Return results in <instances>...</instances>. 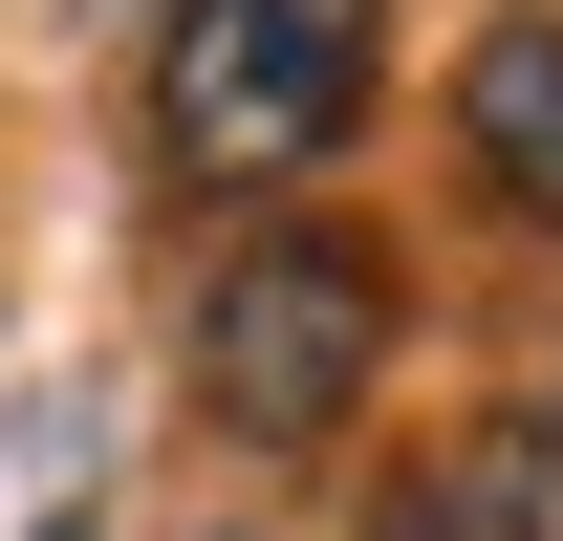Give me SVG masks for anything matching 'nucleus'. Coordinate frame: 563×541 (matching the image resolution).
<instances>
[{
    "label": "nucleus",
    "instance_id": "obj_1",
    "mask_svg": "<svg viewBox=\"0 0 563 541\" xmlns=\"http://www.w3.org/2000/svg\"><path fill=\"white\" fill-rule=\"evenodd\" d=\"M390 368V261L368 239H239L196 281V411L239 455H325Z\"/></svg>",
    "mask_w": 563,
    "mask_h": 541
},
{
    "label": "nucleus",
    "instance_id": "obj_5",
    "mask_svg": "<svg viewBox=\"0 0 563 541\" xmlns=\"http://www.w3.org/2000/svg\"><path fill=\"white\" fill-rule=\"evenodd\" d=\"M44 541H87V520H44Z\"/></svg>",
    "mask_w": 563,
    "mask_h": 541
},
{
    "label": "nucleus",
    "instance_id": "obj_2",
    "mask_svg": "<svg viewBox=\"0 0 563 541\" xmlns=\"http://www.w3.org/2000/svg\"><path fill=\"white\" fill-rule=\"evenodd\" d=\"M368 22L390 0H174L152 131L196 152V174H325L368 131Z\"/></svg>",
    "mask_w": 563,
    "mask_h": 541
},
{
    "label": "nucleus",
    "instance_id": "obj_4",
    "mask_svg": "<svg viewBox=\"0 0 563 541\" xmlns=\"http://www.w3.org/2000/svg\"><path fill=\"white\" fill-rule=\"evenodd\" d=\"M368 541H542V411H498L455 476H390V498H368Z\"/></svg>",
    "mask_w": 563,
    "mask_h": 541
},
{
    "label": "nucleus",
    "instance_id": "obj_3",
    "mask_svg": "<svg viewBox=\"0 0 563 541\" xmlns=\"http://www.w3.org/2000/svg\"><path fill=\"white\" fill-rule=\"evenodd\" d=\"M455 131H477V174L563 239V22L520 0V22H477V66H455Z\"/></svg>",
    "mask_w": 563,
    "mask_h": 541
}]
</instances>
